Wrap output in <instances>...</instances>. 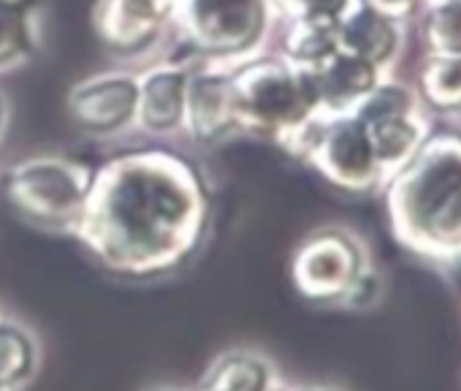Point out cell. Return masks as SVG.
<instances>
[{
  "label": "cell",
  "instance_id": "cell-2",
  "mask_svg": "<svg viewBox=\"0 0 461 391\" xmlns=\"http://www.w3.org/2000/svg\"><path fill=\"white\" fill-rule=\"evenodd\" d=\"M396 242L423 264L461 272V128L429 131L383 185Z\"/></svg>",
  "mask_w": 461,
  "mask_h": 391
},
{
  "label": "cell",
  "instance_id": "cell-29",
  "mask_svg": "<svg viewBox=\"0 0 461 391\" xmlns=\"http://www.w3.org/2000/svg\"><path fill=\"white\" fill-rule=\"evenodd\" d=\"M426 4H434V0H426Z\"/></svg>",
  "mask_w": 461,
  "mask_h": 391
},
{
  "label": "cell",
  "instance_id": "cell-21",
  "mask_svg": "<svg viewBox=\"0 0 461 391\" xmlns=\"http://www.w3.org/2000/svg\"><path fill=\"white\" fill-rule=\"evenodd\" d=\"M356 4L358 0H299V9L291 20H310L339 28V23L353 12Z\"/></svg>",
  "mask_w": 461,
  "mask_h": 391
},
{
  "label": "cell",
  "instance_id": "cell-19",
  "mask_svg": "<svg viewBox=\"0 0 461 391\" xmlns=\"http://www.w3.org/2000/svg\"><path fill=\"white\" fill-rule=\"evenodd\" d=\"M337 52H339L337 28L310 23V20H285V36H283L280 55L288 63H294L304 71H315Z\"/></svg>",
  "mask_w": 461,
  "mask_h": 391
},
{
  "label": "cell",
  "instance_id": "cell-1",
  "mask_svg": "<svg viewBox=\"0 0 461 391\" xmlns=\"http://www.w3.org/2000/svg\"><path fill=\"white\" fill-rule=\"evenodd\" d=\"M203 168L171 147L125 150L93 171L74 240L117 280L149 283L185 269L212 226Z\"/></svg>",
  "mask_w": 461,
  "mask_h": 391
},
{
  "label": "cell",
  "instance_id": "cell-22",
  "mask_svg": "<svg viewBox=\"0 0 461 391\" xmlns=\"http://www.w3.org/2000/svg\"><path fill=\"white\" fill-rule=\"evenodd\" d=\"M380 296H383V277H380V272L375 267H366L358 275V280L350 286V291H348V296L342 299L339 307H348V310H369V307H375L380 302Z\"/></svg>",
  "mask_w": 461,
  "mask_h": 391
},
{
  "label": "cell",
  "instance_id": "cell-9",
  "mask_svg": "<svg viewBox=\"0 0 461 391\" xmlns=\"http://www.w3.org/2000/svg\"><path fill=\"white\" fill-rule=\"evenodd\" d=\"M182 131L195 144H220L242 131L228 60L193 66L185 98Z\"/></svg>",
  "mask_w": 461,
  "mask_h": 391
},
{
  "label": "cell",
  "instance_id": "cell-23",
  "mask_svg": "<svg viewBox=\"0 0 461 391\" xmlns=\"http://www.w3.org/2000/svg\"><path fill=\"white\" fill-rule=\"evenodd\" d=\"M358 4L391 17L396 23H407L426 6V0H358Z\"/></svg>",
  "mask_w": 461,
  "mask_h": 391
},
{
  "label": "cell",
  "instance_id": "cell-4",
  "mask_svg": "<svg viewBox=\"0 0 461 391\" xmlns=\"http://www.w3.org/2000/svg\"><path fill=\"white\" fill-rule=\"evenodd\" d=\"M93 166L66 155H33L6 168L4 193L14 213L47 232L74 234L93 185Z\"/></svg>",
  "mask_w": 461,
  "mask_h": 391
},
{
  "label": "cell",
  "instance_id": "cell-3",
  "mask_svg": "<svg viewBox=\"0 0 461 391\" xmlns=\"http://www.w3.org/2000/svg\"><path fill=\"white\" fill-rule=\"evenodd\" d=\"M242 131L272 136L283 144L318 114L312 74L283 55H248L228 60Z\"/></svg>",
  "mask_w": 461,
  "mask_h": 391
},
{
  "label": "cell",
  "instance_id": "cell-11",
  "mask_svg": "<svg viewBox=\"0 0 461 391\" xmlns=\"http://www.w3.org/2000/svg\"><path fill=\"white\" fill-rule=\"evenodd\" d=\"M179 0H98L93 28L106 50L136 58L149 52L163 31L174 25Z\"/></svg>",
  "mask_w": 461,
  "mask_h": 391
},
{
  "label": "cell",
  "instance_id": "cell-28",
  "mask_svg": "<svg viewBox=\"0 0 461 391\" xmlns=\"http://www.w3.org/2000/svg\"><path fill=\"white\" fill-rule=\"evenodd\" d=\"M195 391H214V388H201V386H198V388H195Z\"/></svg>",
  "mask_w": 461,
  "mask_h": 391
},
{
  "label": "cell",
  "instance_id": "cell-14",
  "mask_svg": "<svg viewBox=\"0 0 461 391\" xmlns=\"http://www.w3.org/2000/svg\"><path fill=\"white\" fill-rule=\"evenodd\" d=\"M402 41H404L402 23L369 9L364 4H356L353 12L337 28L339 50L353 58H361L377 68H385L396 60V55L402 52Z\"/></svg>",
  "mask_w": 461,
  "mask_h": 391
},
{
  "label": "cell",
  "instance_id": "cell-17",
  "mask_svg": "<svg viewBox=\"0 0 461 391\" xmlns=\"http://www.w3.org/2000/svg\"><path fill=\"white\" fill-rule=\"evenodd\" d=\"M39 342L28 326L0 318V391L25 388L39 369Z\"/></svg>",
  "mask_w": 461,
  "mask_h": 391
},
{
  "label": "cell",
  "instance_id": "cell-13",
  "mask_svg": "<svg viewBox=\"0 0 461 391\" xmlns=\"http://www.w3.org/2000/svg\"><path fill=\"white\" fill-rule=\"evenodd\" d=\"M310 74L318 95V114H353V109L383 79V68L342 50Z\"/></svg>",
  "mask_w": 461,
  "mask_h": 391
},
{
  "label": "cell",
  "instance_id": "cell-7",
  "mask_svg": "<svg viewBox=\"0 0 461 391\" xmlns=\"http://www.w3.org/2000/svg\"><path fill=\"white\" fill-rule=\"evenodd\" d=\"M372 267L366 245L345 226H323L302 240L291 259L296 291L323 307H339L358 275Z\"/></svg>",
  "mask_w": 461,
  "mask_h": 391
},
{
  "label": "cell",
  "instance_id": "cell-27",
  "mask_svg": "<svg viewBox=\"0 0 461 391\" xmlns=\"http://www.w3.org/2000/svg\"><path fill=\"white\" fill-rule=\"evenodd\" d=\"M147 391H182V388H168V386H155V388H147Z\"/></svg>",
  "mask_w": 461,
  "mask_h": 391
},
{
  "label": "cell",
  "instance_id": "cell-18",
  "mask_svg": "<svg viewBox=\"0 0 461 391\" xmlns=\"http://www.w3.org/2000/svg\"><path fill=\"white\" fill-rule=\"evenodd\" d=\"M418 98L437 114H461V58L429 55L418 71Z\"/></svg>",
  "mask_w": 461,
  "mask_h": 391
},
{
  "label": "cell",
  "instance_id": "cell-24",
  "mask_svg": "<svg viewBox=\"0 0 461 391\" xmlns=\"http://www.w3.org/2000/svg\"><path fill=\"white\" fill-rule=\"evenodd\" d=\"M6 123H9V101L4 93H0V139L6 133Z\"/></svg>",
  "mask_w": 461,
  "mask_h": 391
},
{
  "label": "cell",
  "instance_id": "cell-25",
  "mask_svg": "<svg viewBox=\"0 0 461 391\" xmlns=\"http://www.w3.org/2000/svg\"><path fill=\"white\" fill-rule=\"evenodd\" d=\"M264 391H296V386H288V383H283L280 377L269 386V388H264Z\"/></svg>",
  "mask_w": 461,
  "mask_h": 391
},
{
  "label": "cell",
  "instance_id": "cell-6",
  "mask_svg": "<svg viewBox=\"0 0 461 391\" xmlns=\"http://www.w3.org/2000/svg\"><path fill=\"white\" fill-rule=\"evenodd\" d=\"M275 20L269 0H179L174 28L201 55L242 60L256 55Z\"/></svg>",
  "mask_w": 461,
  "mask_h": 391
},
{
  "label": "cell",
  "instance_id": "cell-10",
  "mask_svg": "<svg viewBox=\"0 0 461 391\" xmlns=\"http://www.w3.org/2000/svg\"><path fill=\"white\" fill-rule=\"evenodd\" d=\"M71 120L90 136H114L136 125L139 77L106 71L77 82L66 98Z\"/></svg>",
  "mask_w": 461,
  "mask_h": 391
},
{
  "label": "cell",
  "instance_id": "cell-26",
  "mask_svg": "<svg viewBox=\"0 0 461 391\" xmlns=\"http://www.w3.org/2000/svg\"><path fill=\"white\" fill-rule=\"evenodd\" d=\"M296 391H339V388H331V386H296Z\"/></svg>",
  "mask_w": 461,
  "mask_h": 391
},
{
  "label": "cell",
  "instance_id": "cell-20",
  "mask_svg": "<svg viewBox=\"0 0 461 391\" xmlns=\"http://www.w3.org/2000/svg\"><path fill=\"white\" fill-rule=\"evenodd\" d=\"M420 31L429 55L461 58V0H434V4H426Z\"/></svg>",
  "mask_w": 461,
  "mask_h": 391
},
{
  "label": "cell",
  "instance_id": "cell-15",
  "mask_svg": "<svg viewBox=\"0 0 461 391\" xmlns=\"http://www.w3.org/2000/svg\"><path fill=\"white\" fill-rule=\"evenodd\" d=\"M277 380L275 364L256 350L234 348L220 353L201 377V388L214 391H264Z\"/></svg>",
  "mask_w": 461,
  "mask_h": 391
},
{
  "label": "cell",
  "instance_id": "cell-5",
  "mask_svg": "<svg viewBox=\"0 0 461 391\" xmlns=\"http://www.w3.org/2000/svg\"><path fill=\"white\" fill-rule=\"evenodd\" d=\"M280 147L312 166L337 190L364 196L385 185L366 125L356 114H315Z\"/></svg>",
  "mask_w": 461,
  "mask_h": 391
},
{
  "label": "cell",
  "instance_id": "cell-12",
  "mask_svg": "<svg viewBox=\"0 0 461 391\" xmlns=\"http://www.w3.org/2000/svg\"><path fill=\"white\" fill-rule=\"evenodd\" d=\"M193 66L185 63H155L139 77V112L136 125L147 133L166 136L182 131L185 98Z\"/></svg>",
  "mask_w": 461,
  "mask_h": 391
},
{
  "label": "cell",
  "instance_id": "cell-8",
  "mask_svg": "<svg viewBox=\"0 0 461 391\" xmlns=\"http://www.w3.org/2000/svg\"><path fill=\"white\" fill-rule=\"evenodd\" d=\"M366 125L375 158L385 179L404 166L429 136V120L420 109V98L412 87L391 79H380L372 93L353 109Z\"/></svg>",
  "mask_w": 461,
  "mask_h": 391
},
{
  "label": "cell",
  "instance_id": "cell-16",
  "mask_svg": "<svg viewBox=\"0 0 461 391\" xmlns=\"http://www.w3.org/2000/svg\"><path fill=\"white\" fill-rule=\"evenodd\" d=\"M44 0H0V71L28 63L41 41Z\"/></svg>",
  "mask_w": 461,
  "mask_h": 391
}]
</instances>
